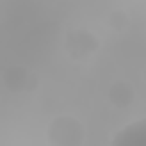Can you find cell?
<instances>
[{"label": "cell", "mask_w": 146, "mask_h": 146, "mask_svg": "<svg viewBox=\"0 0 146 146\" xmlns=\"http://www.w3.org/2000/svg\"><path fill=\"white\" fill-rule=\"evenodd\" d=\"M100 48L98 36L87 27H73L64 36V50L73 62H87L91 59Z\"/></svg>", "instance_id": "cell-2"}, {"label": "cell", "mask_w": 146, "mask_h": 146, "mask_svg": "<svg viewBox=\"0 0 146 146\" xmlns=\"http://www.w3.org/2000/svg\"><path fill=\"white\" fill-rule=\"evenodd\" d=\"M144 82H146V66H144Z\"/></svg>", "instance_id": "cell-7"}, {"label": "cell", "mask_w": 146, "mask_h": 146, "mask_svg": "<svg viewBox=\"0 0 146 146\" xmlns=\"http://www.w3.org/2000/svg\"><path fill=\"white\" fill-rule=\"evenodd\" d=\"M130 25V18H128V11L123 9H112L110 16H107V27L114 30V32H125Z\"/></svg>", "instance_id": "cell-6"}, {"label": "cell", "mask_w": 146, "mask_h": 146, "mask_svg": "<svg viewBox=\"0 0 146 146\" xmlns=\"http://www.w3.org/2000/svg\"><path fill=\"white\" fill-rule=\"evenodd\" d=\"M110 146H146V116L123 125L112 137Z\"/></svg>", "instance_id": "cell-3"}, {"label": "cell", "mask_w": 146, "mask_h": 146, "mask_svg": "<svg viewBox=\"0 0 146 146\" xmlns=\"http://www.w3.org/2000/svg\"><path fill=\"white\" fill-rule=\"evenodd\" d=\"M87 137L84 123L73 114H59L46 130L48 146H82Z\"/></svg>", "instance_id": "cell-1"}, {"label": "cell", "mask_w": 146, "mask_h": 146, "mask_svg": "<svg viewBox=\"0 0 146 146\" xmlns=\"http://www.w3.org/2000/svg\"><path fill=\"white\" fill-rule=\"evenodd\" d=\"M2 84L9 89V91H27L36 84V78L25 68V66H18V64H11L2 71Z\"/></svg>", "instance_id": "cell-4"}, {"label": "cell", "mask_w": 146, "mask_h": 146, "mask_svg": "<svg viewBox=\"0 0 146 146\" xmlns=\"http://www.w3.org/2000/svg\"><path fill=\"white\" fill-rule=\"evenodd\" d=\"M107 100L123 110V107H130L135 103V87L128 82V80H114L110 87H107Z\"/></svg>", "instance_id": "cell-5"}]
</instances>
